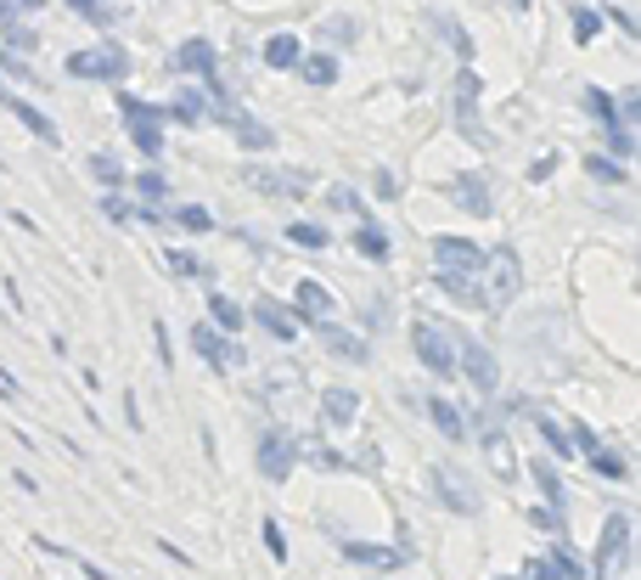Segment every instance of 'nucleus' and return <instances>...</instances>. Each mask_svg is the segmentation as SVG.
Masks as SVG:
<instances>
[{
    "label": "nucleus",
    "mask_w": 641,
    "mask_h": 580,
    "mask_svg": "<svg viewBox=\"0 0 641 580\" xmlns=\"http://www.w3.org/2000/svg\"><path fill=\"white\" fill-rule=\"evenodd\" d=\"M113 102H119V113H124V124H130V141L158 164V152H163V108L141 102V96H130V90H119Z\"/></svg>",
    "instance_id": "obj_1"
},
{
    "label": "nucleus",
    "mask_w": 641,
    "mask_h": 580,
    "mask_svg": "<svg viewBox=\"0 0 641 580\" xmlns=\"http://www.w3.org/2000/svg\"><path fill=\"white\" fill-rule=\"evenodd\" d=\"M67 74L74 79H108V85H124L130 79V51L124 46H90V51H74L67 57Z\"/></svg>",
    "instance_id": "obj_2"
},
{
    "label": "nucleus",
    "mask_w": 641,
    "mask_h": 580,
    "mask_svg": "<svg viewBox=\"0 0 641 580\" xmlns=\"http://www.w3.org/2000/svg\"><path fill=\"white\" fill-rule=\"evenodd\" d=\"M428 491L439 496V507H451V513H479V485H472L461 468H451V462L428 468Z\"/></svg>",
    "instance_id": "obj_3"
},
{
    "label": "nucleus",
    "mask_w": 641,
    "mask_h": 580,
    "mask_svg": "<svg viewBox=\"0 0 641 580\" xmlns=\"http://www.w3.org/2000/svg\"><path fill=\"white\" fill-rule=\"evenodd\" d=\"M337 553L360 569H405L417 553H411V530H399V546H378V541H337Z\"/></svg>",
    "instance_id": "obj_4"
},
{
    "label": "nucleus",
    "mask_w": 641,
    "mask_h": 580,
    "mask_svg": "<svg viewBox=\"0 0 641 580\" xmlns=\"http://www.w3.org/2000/svg\"><path fill=\"white\" fill-rule=\"evenodd\" d=\"M243 186H254V192H264V198H304V192L316 186V175L310 170H276V164H248L243 170Z\"/></svg>",
    "instance_id": "obj_5"
},
{
    "label": "nucleus",
    "mask_w": 641,
    "mask_h": 580,
    "mask_svg": "<svg viewBox=\"0 0 641 580\" xmlns=\"http://www.w3.org/2000/svg\"><path fill=\"white\" fill-rule=\"evenodd\" d=\"M456 378H467L479 395H495L501 390V367H495V356H490L479 338H461L456 344Z\"/></svg>",
    "instance_id": "obj_6"
},
{
    "label": "nucleus",
    "mask_w": 641,
    "mask_h": 580,
    "mask_svg": "<svg viewBox=\"0 0 641 580\" xmlns=\"http://www.w3.org/2000/svg\"><path fill=\"white\" fill-rule=\"evenodd\" d=\"M411 349H417V361L433 372V378H456V344L433 328V321H417L411 328Z\"/></svg>",
    "instance_id": "obj_7"
},
{
    "label": "nucleus",
    "mask_w": 641,
    "mask_h": 580,
    "mask_svg": "<svg viewBox=\"0 0 641 580\" xmlns=\"http://www.w3.org/2000/svg\"><path fill=\"white\" fill-rule=\"evenodd\" d=\"M293 468H298V440L287 429H264L259 434V473L270 479V485H282Z\"/></svg>",
    "instance_id": "obj_8"
},
{
    "label": "nucleus",
    "mask_w": 641,
    "mask_h": 580,
    "mask_svg": "<svg viewBox=\"0 0 641 580\" xmlns=\"http://www.w3.org/2000/svg\"><path fill=\"white\" fill-rule=\"evenodd\" d=\"M614 564H630V513H607V525H602V541H596V575L607 580V569Z\"/></svg>",
    "instance_id": "obj_9"
},
{
    "label": "nucleus",
    "mask_w": 641,
    "mask_h": 580,
    "mask_svg": "<svg viewBox=\"0 0 641 580\" xmlns=\"http://www.w3.org/2000/svg\"><path fill=\"white\" fill-rule=\"evenodd\" d=\"M433 266L439 271H456V276H479L484 248L467 243V237H433Z\"/></svg>",
    "instance_id": "obj_10"
},
{
    "label": "nucleus",
    "mask_w": 641,
    "mask_h": 580,
    "mask_svg": "<svg viewBox=\"0 0 641 580\" xmlns=\"http://www.w3.org/2000/svg\"><path fill=\"white\" fill-rule=\"evenodd\" d=\"M248 321H259V328H264L270 338H287V344L298 338V316H293V310H287L282 299H270V294L248 305Z\"/></svg>",
    "instance_id": "obj_11"
},
{
    "label": "nucleus",
    "mask_w": 641,
    "mask_h": 580,
    "mask_svg": "<svg viewBox=\"0 0 641 580\" xmlns=\"http://www.w3.org/2000/svg\"><path fill=\"white\" fill-rule=\"evenodd\" d=\"M484 260H490V282H495V287H490V294H484V299H490V305H501L506 294H518V276H523V266H518V254H513V248H490V254H484Z\"/></svg>",
    "instance_id": "obj_12"
},
{
    "label": "nucleus",
    "mask_w": 641,
    "mask_h": 580,
    "mask_svg": "<svg viewBox=\"0 0 641 580\" xmlns=\"http://www.w3.org/2000/svg\"><path fill=\"white\" fill-rule=\"evenodd\" d=\"M192 349H197V356L202 361H209L214 372H231V367H243V349H236V344H225L214 328H192Z\"/></svg>",
    "instance_id": "obj_13"
},
{
    "label": "nucleus",
    "mask_w": 641,
    "mask_h": 580,
    "mask_svg": "<svg viewBox=\"0 0 641 580\" xmlns=\"http://www.w3.org/2000/svg\"><path fill=\"white\" fill-rule=\"evenodd\" d=\"M293 316L316 321V328H326V321H332V294H326L316 276H304V282L293 287Z\"/></svg>",
    "instance_id": "obj_14"
},
{
    "label": "nucleus",
    "mask_w": 641,
    "mask_h": 580,
    "mask_svg": "<svg viewBox=\"0 0 641 580\" xmlns=\"http://www.w3.org/2000/svg\"><path fill=\"white\" fill-rule=\"evenodd\" d=\"M451 198H456L467 214H479V220L495 214V203H490V181H484L479 170H472V175H456V181H451Z\"/></svg>",
    "instance_id": "obj_15"
},
{
    "label": "nucleus",
    "mask_w": 641,
    "mask_h": 580,
    "mask_svg": "<svg viewBox=\"0 0 641 580\" xmlns=\"http://www.w3.org/2000/svg\"><path fill=\"white\" fill-rule=\"evenodd\" d=\"M456 124L484 141V131H479V74H472V69L456 74Z\"/></svg>",
    "instance_id": "obj_16"
},
{
    "label": "nucleus",
    "mask_w": 641,
    "mask_h": 580,
    "mask_svg": "<svg viewBox=\"0 0 641 580\" xmlns=\"http://www.w3.org/2000/svg\"><path fill=\"white\" fill-rule=\"evenodd\" d=\"M214 96L209 90H197V85H186L181 96H175V102H169V119H175V124H192V131H197V124H209L214 119Z\"/></svg>",
    "instance_id": "obj_17"
},
{
    "label": "nucleus",
    "mask_w": 641,
    "mask_h": 580,
    "mask_svg": "<svg viewBox=\"0 0 641 580\" xmlns=\"http://www.w3.org/2000/svg\"><path fill=\"white\" fill-rule=\"evenodd\" d=\"M175 69H181V74H197V79H214L220 57H214V46H209V40H181V51H175Z\"/></svg>",
    "instance_id": "obj_18"
},
{
    "label": "nucleus",
    "mask_w": 641,
    "mask_h": 580,
    "mask_svg": "<svg viewBox=\"0 0 641 580\" xmlns=\"http://www.w3.org/2000/svg\"><path fill=\"white\" fill-rule=\"evenodd\" d=\"M225 124H231V136L243 141V147H254V152H270V147H276V131H270V124H259L254 113H225Z\"/></svg>",
    "instance_id": "obj_19"
},
{
    "label": "nucleus",
    "mask_w": 641,
    "mask_h": 580,
    "mask_svg": "<svg viewBox=\"0 0 641 580\" xmlns=\"http://www.w3.org/2000/svg\"><path fill=\"white\" fill-rule=\"evenodd\" d=\"M433 282H439V294H445V299H456V305H467V310H484V287H479V276H456V271H439Z\"/></svg>",
    "instance_id": "obj_20"
},
{
    "label": "nucleus",
    "mask_w": 641,
    "mask_h": 580,
    "mask_svg": "<svg viewBox=\"0 0 641 580\" xmlns=\"http://www.w3.org/2000/svg\"><path fill=\"white\" fill-rule=\"evenodd\" d=\"M355 411H360V395H355V390H326V395H321V423H326V429H349Z\"/></svg>",
    "instance_id": "obj_21"
},
{
    "label": "nucleus",
    "mask_w": 641,
    "mask_h": 580,
    "mask_svg": "<svg viewBox=\"0 0 641 580\" xmlns=\"http://www.w3.org/2000/svg\"><path fill=\"white\" fill-rule=\"evenodd\" d=\"M321 344H326V356H337V361H355V367L371 356L366 338H355V333H344V328H332V321L321 328Z\"/></svg>",
    "instance_id": "obj_22"
},
{
    "label": "nucleus",
    "mask_w": 641,
    "mask_h": 580,
    "mask_svg": "<svg viewBox=\"0 0 641 580\" xmlns=\"http://www.w3.org/2000/svg\"><path fill=\"white\" fill-rule=\"evenodd\" d=\"M428 417H433V429L445 434V440H456V445L467 440V423H461V411H456V406H451L445 395H428Z\"/></svg>",
    "instance_id": "obj_23"
},
{
    "label": "nucleus",
    "mask_w": 641,
    "mask_h": 580,
    "mask_svg": "<svg viewBox=\"0 0 641 580\" xmlns=\"http://www.w3.org/2000/svg\"><path fill=\"white\" fill-rule=\"evenodd\" d=\"M209 316H214V333H243L248 328V310L225 299V294H209Z\"/></svg>",
    "instance_id": "obj_24"
},
{
    "label": "nucleus",
    "mask_w": 641,
    "mask_h": 580,
    "mask_svg": "<svg viewBox=\"0 0 641 580\" xmlns=\"http://www.w3.org/2000/svg\"><path fill=\"white\" fill-rule=\"evenodd\" d=\"M298 57H304V46L293 35H270L264 40V69H298Z\"/></svg>",
    "instance_id": "obj_25"
},
{
    "label": "nucleus",
    "mask_w": 641,
    "mask_h": 580,
    "mask_svg": "<svg viewBox=\"0 0 641 580\" xmlns=\"http://www.w3.org/2000/svg\"><path fill=\"white\" fill-rule=\"evenodd\" d=\"M529 473H534V485H540V496H546V507H568V485L557 479V468H546V462H529Z\"/></svg>",
    "instance_id": "obj_26"
},
{
    "label": "nucleus",
    "mask_w": 641,
    "mask_h": 580,
    "mask_svg": "<svg viewBox=\"0 0 641 580\" xmlns=\"http://www.w3.org/2000/svg\"><path fill=\"white\" fill-rule=\"evenodd\" d=\"M298 74L310 79V85H332V79H337V57H326V51H304V57H298Z\"/></svg>",
    "instance_id": "obj_27"
},
{
    "label": "nucleus",
    "mask_w": 641,
    "mask_h": 580,
    "mask_svg": "<svg viewBox=\"0 0 641 580\" xmlns=\"http://www.w3.org/2000/svg\"><path fill=\"white\" fill-rule=\"evenodd\" d=\"M7 108H12V113H17V124H28V131L40 136V141H57V124H51L40 108H34V102H17V96H7Z\"/></svg>",
    "instance_id": "obj_28"
},
{
    "label": "nucleus",
    "mask_w": 641,
    "mask_h": 580,
    "mask_svg": "<svg viewBox=\"0 0 641 580\" xmlns=\"http://www.w3.org/2000/svg\"><path fill=\"white\" fill-rule=\"evenodd\" d=\"M355 248L366 254V260H378V266H383V260H389V232L366 220V225H355Z\"/></svg>",
    "instance_id": "obj_29"
},
{
    "label": "nucleus",
    "mask_w": 641,
    "mask_h": 580,
    "mask_svg": "<svg viewBox=\"0 0 641 580\" xmlns=\"http://www.w3.org/2000/svg\"><path fill=\"white\" fill-rule=\"evenodd\" d=\"M287 243L293 248H332V232H326V225H316V220H293L287 225Z\"/></svg>",
    "instance_id": "obj_30"
},
{
    "label": "nucleus",
    "mask_w": 641,
    "mask_h": 580,
    "mask_svg": "<svg viewBox=\"0 0 641 580\" xmlns=\"http://www.w3.org/2000/svg\"><path fill=\"white\" fill-rule=\"evenodd\" d=\"M534 429H540V440L557 451V462H574V440H568V429L557 423V417H534Z\"/></svg>",
    "instance_id": "obj_31"
},
{
    "label": "nucleus",
    "mask_w": 641,
    "mask_h": 580,
    "mask_svg": "<svg viewBox=\"0 0 641 580\" xmlns=\"http://www.w3.org/2000/svg\"><path fill=\"white\" fill-rule=\"evenodd\" d=\"M585 113L602 124V131H619V108H614V96H607V90H585Z\"/></svg>",
    "instance_id": "obj_32"
},
{
    "label": "nucleus",
    "mask_w": 641,
    "mask_h": 580,
    "mask_svg": "<svg viewBox=\"0 0 641 580\" xmlns=\"http://www.w3.org/2000/svg\"><path fill=\"white\" fill-rule=\"evenodd\" d=\"M169 271H175V276H192V282H209V276H214L209 260H197L192 248H169Z\"/></svg>",
    "instance_id": "obj_33"
},
{
    "label": "nucleus",
    "mask_w": 641,
    "mask_h": 580,
    "mask_svg": "<svg viewBox=\"0 0 641 580\" xmlns=\"http://www.w3.org/2000/svg\"><path fill=\"white\" fill-rule=\"evenodd\" d=\"M546 569H552V580H585V569H580V558H574V546H568V541L552 553V564H546Z\"/></svg>",
    "instance_id": "obj_34"
},
{
    "label": "nucleus",
    "mask_w": 641,
    "mask_h": 580,
    "mask_svg": "<svg viewBox=\"0 0 641 580\" xmlns=\"http://www.w3.org/2000/svg\"><path fill=\"white\" fill-rule=\"evenodd\" d=\"M90 175H96L101 186H113V192L124 186V164H119L113 152H96V158H90Z\"/></svg>",
    "instance_id": "obj_35"
},
{
    "label": "nucleus",
    "mask_w": 641,
    "mask_h": 580,
    "mask_svg": "<svg viewBox=\"0 0 641 580\" xmlns=\"http://www.w3.org/2000/svg\"><path fill=\"white\" fill-rule=\"evenodd\" d=\"M130 186H135V192H141V198H147V209H152V203H163V198H169V181H163V175H158V170H141V175H135V181H130Z\"/></svg>",
    "instance_id": "obj_36"
},
{
    "label": "nucleus",
    "mask_w": 641,
    "mask_h": 580,
    "mask_svg": "<svg viewBox=\"0 0 641 580\" xmlns=\"http://www.w3.org/2000/svg\"><path fill=\"white\" fill-rule=\"evenodd\" d=\"M175 225H186V232H214V214L202 203H186V209H175Z\"/></svg>",
    "instance_id": "obj_37"
},
{
    "label": "nucleus",
    "mask_w": 641,
    "mask_h": 580,
    "mask_svg": "<svg viewBox=\"0 0 641 580\" xmlns=\"http://www.w3.org/2000/svg\"><path fill=\"white\" fill-rule=\"evenodd\" d=\"M596 35H602V17H596L591 7H574V40L585 46V40H596Z\"/></svg>",
    "instance_id": "obj_38"
},
{
    "label": "nucleus",
    "mask_w": 641,
    "mask_h": 580,
    "mask_svg": "<svg viewBox=\"0 0 641 580\" xmlns=\"http://www.w3.org/2000/svg\"><path fill=\"white\" fill-rule=\"evenodd\" d=\"M585 170H591V175H596L602 186H625V181H630V175H625V170L614 164V158H585Z\"/></svg>",
    "instance_id": "obj_39"
},
{
    "label": "nucleus",
    "mask_w": 641,
    "mask_h": 580,
    "mask_svg": "<svg viewBox=\"0 0 641 580\" xmlns=\"http://www.w3.org/2000/svg\"><path fill=\"white\" fill-rule=\"evenodd\" d=\"M326 203H332L337 214H366V203H360V192H349V186H332V192H326Z\"/></svg>",
    "instance_id": "obj_40"
},
{
    "label": "nucleus",
    "mask_w": 641,
    "mask_h": 580,
    "mask_svg": "<svg viewBox=\"0 0 641 580\" xmlns=\"http://www.w3.org/2000/svg\"><path fill=\"white\" fill-rule=\"evenodd\" d=\"M67 7H74L85 23H96V28H108V23L119 17V12H108V7H101V0H67Z\"/></svg>",
    "instance_id": "obj_41"
},
{
    "label": "nucleus",
    "mask_w": 641,
    "mask_h": 580,
    "mask_svg": "<svg viewBox=\"0 0 641 580\" xmlns=\"http://www.w3.org/2000/svg\"><path fill=\"white\" fill-rule=\"evenodd\" d=\"M585 462H591V473H602V479H625V473H630V468L614 457V451H596V457H585Z\"/></svg>",
    "instance_id": "obj_42"
},
{
    "label": "nucleus",
    "mask_w": 641,
    "mask_h": 580,
    "mask_svg": "<svg viewBox=\"0 0 641 580\" xmlns=\"http://www.w3.org/2000/svg\"><path fill=\"white\" fill-rule=\"evenodd\" d=\"M34 46H40V40H34V28H17V23H7V51H12V57H17V51L28 57Z\"/></svg>",
    "instance_id": "obj_43"
},
{
    "label": "nucleus",
    "mask_w": 641,
    "mask_h": 580,
    "mask_svg": "<svg viewBox=\"0 0 641 580\" xmlns=\"http://www.w3.org/2000/svg\"><path fill=\"white\" fill-rule=\"evenodd\" d=\"M264 546H270V558H276V564H287V535H282L276 519H264Z\"/></svg>",
    "instance_id": "obj_44"
},
{
    "label": "nucleus",
    "mask_w": 641,
    "mask_h": 580,
    "mask_svg": "<svg viewBox=\"0 0 641 580\" xmlns=\"http://www.w3.org/2000/svg\"><path fill=\"white\" fill-rule=\"evenodd\" d=\"M529 525H540V530H557V535H563V513H557V507H534V513H529Z\"/></svg>",
    "instance_id": "obj_45"
},
{
    "label": "nucleus",
    "mask_w": 641,
    "mask_h": 580,
    "mask_svg": "<svg viewBox=\"0 0 641 580\" xmlns=\"http://www.w3.org/2000/svg\"><path fill=\"white\" fill-rule=\"evenodd\" d=\"M0 74H12V79H34V69H28V62H17L7 46H0Z\"/></svg>",
    "instance_id": "obj_46"
},
{
    "label": "nucleus",
    "mask_w": 641,
    "mask_h": 580,
    "mask_svg": "<svg viewBox=\"0 0 641 580\" xmlns=\"http://www.w3.org/2000/svg\"><path fill=\"white\" fill-rule=\"evenodd\" d=\"M607 152H614V158H630V152H636V136H630V131H607Z\"/></svg>",
    "instance_id": "obj_47"
},
{
    "label": "nucleus",
    "mask_w": 641,
    "mask_h": 580,
    "mask_svg": "<svg viewBox=\"0 0 641 580\" xmlns=\"http://www.w3.org/2000/svg\"><path fill=\"white\" fill-rule=\"evenodd\" d=\"M310 468L332 473V468H344V457H337V451H326V445H316V451H310Z\"/></svg>",
    "instance_id": "obj_48"
},
{
    "label": "nucleus",
    "mask_w": 641,
    "mask_h": 580,
    "mask_svg": "<svg viewBox=\"0 0 641 580\" xmlns=\"http://www.w3.org/2000/svg\"><path fill=\"white\" fill-rule=\"evenodd\" d=\"M124 423H130V429H147V417H141V400H135V390H124Z\"/></svg>",
    "instance_id": "obj_49"
},
{
    "label": "nucleus",
    "mask_w": 641,
    "mask_h": 580,
    "mask_svg": "<svg viewBox=\"0 0 641 580\" xmlns=\"http://www.w3.org/2000/svg\"><path fill=\"white\" fill-rule=\"evenodd\" d=\"M371 186H378V198H399V192H394V170H378V181H371Z\"/></svg>",
    "instance_id": "obj_50"
},
{
    "label": "nucleus",
    "mask_w": 641,
    "mask_h": 580,
    "mask_svg": "<svg viewBox=\"0 0 641 580\" xmlns=\"http://www.w3.org/2000/svg\"><path fill=\"white\" fill-rule=\"evenodd\" d=\"M557 170V158H534V164H529V181H546Z\"/></svg>",
    "instance_id": "obj_51"
},
{
    "label": "nucleus",
    "mask_w": 641,
    "mask_h": 580,
    "mask_svg": "<svg viewBox=\"0 0 641 580\" xmlns=\"http://www.w3.org/2000/svg\"><path fill=\"white\" fill-rule=\"evenodd\" d=\"M158 553H163V558H175V564H192V553H181L175 541H158Z\"/></svg>",
    "instance_id": "obj_52"
},
{
    "label": "nucleus",
    "mask_w": 641,
    "mask_h": 580,
    "mask_svg": "<svg viewBox=\"0 0 641 580\" xmlns=\"http://www.w3.org/2000/svg\"><path fill=\"white\" fill-rule=\"evenodd\" d=\"M101 209H108L113 220H130V203H124V198H101Z\"/></svg>",
    "instance_id": "obj_53"
},
{
    "label": "nucleus",
    "mask_w": 641,
    "mask_h": 580,
    "mask_svg": "<svg viewBox=\"0 0 641 580\" xmlns=\"http://www.w3.org/2000/svg\"><path fill=\"white\" fill-rule=\"evenodd\" d=\"M523 580H552V569H546V564H529V569H523Z\"/></svg>",
    "instance_id": "obj_54"
},
{
    "label": "nucleus",
    "mask_w": 641,
    "mask_h": 580,
    "mask_svg": "<svg viewBox=\"0 0 641 580\" xmlns=\"http://www.w3.org/2000/svg\"><path fill=\"white\" fill-rule=\"evenodd\" d=\"M85 580H113V575L101 569V564H85Z\"/></svg>",
    "instance_id": "obj_55"
},
{
    "label": "nucleus",
    "mask_w": 641,
    "mask_h": 580,
    "mask_svg": "<svg viewBox=\"0 0 641 580\" xmlns=\"http://www.w3.org/2000/svg\"><path fill=\"white\" fill-rule=\"evenodd\" d=\"M12 7H23V12H40V7H46V0H12Z\"/></svg>",
    "instance_id": "obj_56"
},
{
    "label": "nucleus",
    "mask_w": 641,
    "mask_h": 580,
    "mask_svg": "<svg viewBox=\"0 0 641 580\" xmlns=\"http://www.w3.org/2000/svg\"><path fill=\"white\" fill-rule=\"evenodd\" d=\"M513 7H518V12H529V0H513Z\"/></svg>",
    "instance_id": "obj_57"
},
{
    "label": "nucleus",
    "mask_w": 641,
    "mask_h": 580,
    "mask_svg": "<svg viewBox=\"0 0 641 580\" xmlns=\"http://www.w3.org/2000/svg\"><path fill=\"white\" fill-rule=\"evenodd\" d=\"M7 96H12V90H7V85H0V102H7Z\"/></svg>",
    "instance_id": "obj_58"
},
{
    "label": "nucleus",
    "mask_w": 641,
    "mask_h": 580,
    "mask_svg": "<svg viewBox=\"0 0 641 580\" xmlns=\"http://www.w3.org/2000/svg\"><path fill=\"white\" fill-rule=\"evenodd\" d=\"M501 580H506V575H501Z\"/></svg>",
    "instance_id": "obj_59"
}]
</instances>
